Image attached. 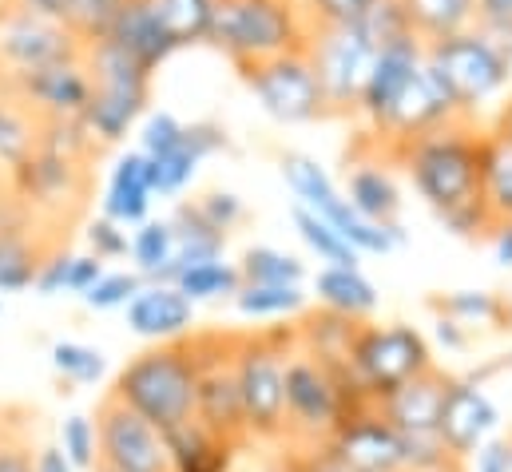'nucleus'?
Segmentation results:
<instances>
[{"mask_svg":"<svg viewBox=\"0 0 512 472\" xmlns=\"http://www.w3.org/2000/svg\"><path fill=\"white\" fill-rule=\"evenodd\" d=\"M294 350H298L294 326L235 334V381L243 397L247 441L286 437V357Z\"/></svg>","mask_w":512,"mask_h":472,"instance_id":"nucleus-5","label":"nucleus"},{"mask_svg":"<svg viewBox=\"0 0 512 472\" xmlns=\"http://www.w3.org/2000/svg\"><path fill=\"white\" fill-rule=\"evenodd\" d=\"M433 334H437V342H441L445 350H453V354L469 346V330H465L461 322L445 318V314H437V322H433Z\"/></svg>","mask_w":512,"mask_h":472,"instance_id":"nucleus-54","label":"nucleus"},{"mask_svg":"<svg viewBox=\"0 0 512 472\" xmlns=\"http://www.w3.org/2000/svg\"><path fill=\"white\" fill-rule=\"evenodd\" d=\"M342 195L350 199V207L370 219V223H397L401 215V191H397V179L389 175V167H382L378 159H358L346 167V187Z\"/></svg>","mask_w":512,"mask_h":472,"instance_id":"nucleus-27","label":"nucleus"},{"mask_svg":"<svg viewBox=\"0 0 512 472\" xmlns=\"http://www.w3.org/2000/svg\"><path fill=\"white\" fill-rule=\"evenodd\" d=\"M433 310L445 314V318H453V322H461L465 330L505 322V302L497 294H489V290H453V294L437 298Z\"/></svg>","mask_w":512,"mask_h":472,"instance_id":"nucleus-39","label":"nucleus"},{"mask_svg":"<svg viewBox=\"0 0 512 472\" xmlns=\"http://www.w3.org/2000/svg\"><path fill=\"white\" fill-rule=\"evenodd\" d=\"M346 369L358 381V389L366 393V401L378 405L397 385L433 369V346L417 326H405V322L366 326L362 322L354 342H350Z\"/></svg>","mask_w":512,"mask_h":472,"instance_id":"nucleus-10","label":"nucleus"},{"mask_svg":"<svg viewBox=\"0 0 512 472\" xmlns=\"http://www.w3.org/2000/svg\"><path fill=\"white\" fill-rule=\"evenodd\" d=\"M191 203H195V211H199L215 231H223V235H231V231L247 219V203H243V195L223 191V187H215V191H207V195H199V199H191Z\"/></svg>","mask_w":512,"mask_h":472,"instance_id":"nucleus-46","label":"nucleus"},{"mask_svg":"<svg viewBox=\"0 0 512 472\" xmlns=\"http://www.w3.org/2000/svg\"><path fill=\"white\" fill-rule=\"evenodd\" d=\"M0 4L32 12V16H48V20H60V12H64V0H0Z\"/></svg>","mask_w":512,"mask_h":472,"instance_id":"nucleus-58","label":"nucleus"},{"mask_svg":"<svg viewBox=\"0 0 512 472\" xmlns=\"http://www.w3.org/2000/svg\"><path fill=\"white\" fill-rule=\"evenodd\" d=\"M104 270H108V266H104V262H100L96 254H72V262H68V282H64V290H68V294H80V298H84V294H88V290H92V286H96V282L104 278Z\"/></svg>","mask_w":512,"mask_h":472,"instance_id":"nucleus-52","label":"nucleus"},{"mask_svg":"<svg viewBox=\"0 0 512 472\" xmlns=\"http://www.w3.org/2000/svg\"><path fill=\"white\" fill-rule=\"evenodd\" d=\"M0 310H4V306H0Z\"/></svg>","mask_w":512,"mask_h":472,"instance_id":"nucleus-64","label":"nucleus"},{"mask_svg":"<svg viewBox=\"0 0 512 472\" xmlns=\"http://www.w3.org/2000/svg\"><path fill=\"white\" fill-rule=\"evenodd\" d=\"M290 472H350V469H342L338 461H330L322 449H302V457L290 461Z\"/></svg>","mask_w":512,"mask_h":472,"instance_id":"nucleus-56","label":"nucleus"},{"mask_svg":"<svg viewBox=\"0 0 512 472\" xmlns=\"http://www.w3.org/2000/svg\"><path fill=\"white\" fill-rule=\"evenodd\" d=\"M457 119H465V116L457 112L449 88L441 84V76H437L429 64H421L417 80L401 92V100H397V104L389 108V116L374 127V135H378V143H385V147L393 151V147H401V143H409V139H421V135L445 127V123H457Z\"/></svg>","mask_w":512,"mask_h":472,"instance_id":"nucleus-19","label":"nucleus"},{"mask_svg":"<svg viewBox=\"0 0 512 472\" xmlns=\"http://www.w3.org/2000/svg\"><path fill=\"white\" fill-rule=\"evenodd\" d=\"M425 64L441 76V84L449 88L457 112L465 119L493 104L512 80V52L477 24L437 44H425Z\"/></svg>","mask_w":512,"mask_h":472,"instance_id":"nucleus-7","label":"nucleus"},{"mask_svg":"<svg viewBox=\"0 0 512 472\" xmlns=\"http://www.w3.org/2000/svg\"><path fill=\"white\" fill-rule=\"evenodd\" d=\"M318 449L350 472H405L401 433L374 405L350 413Z\"/></svg>","mask_w":512,"mask_h":472,"instance_id":"nucleus-17","label":"nucleus"},{"mask_svg":"<svg viewBox=\"0 0 512 472\" xmlns=\"http://www.w3.org/2000/svg\"><path fill=\"white\" fill-rule=\"evenodd\" d=\"M497 433H501V405L481 385V377H449L441 421H437V437L445 453L457 465H469Z\"/></svg>","mask_w":512,"mask_h":472,"instance_id":"nucleus-15","label":"nucleus"},{"mask_svg":"<svg viewBox=\"0 0 512 472\" xmlns=\"http://www.w3.org/2000/svg\"><path fill=\"white\" fill-rule=\"evenodd\" d=\"M84 238H88V254H96L100 262L128 258V250H131L128 227H120V223H112V219H96V223H88Z\"/></svg>","mask_w":512,"mask_h":472,"instance_id":"nucleus-49","label":"nucleus"},{"mask_svg":"<svg viewBox=\"0 0 512 472\" xmlns=\"http://www.w3.org/2000/svg\"><path fill=\"white\" fill-rule=\"evenodd\" d=\"M68 262H72V250H68V242H60V246H52L48 254H44V262H40V274H36V282H32V290L36 294H64V282H68Z\"/></svg>","mask_w":512,"mask_h":472,"instance_id":"nucleus-50","label":"nucleus"},{"mask_svg":"<svg viewBox=\"0 0 512 472\" xmlns=\"http://www.w3.org/2000/svg\"><path fill=\"white\" fill-rule=\"evenodd\" d=\"M4 191H8V171L0 167V195H4Z\"/></svg>","mask_w":512,"mask_h":472,"instance_id":"nucleus-61","label":"nucleus"},{"mask_svg":"<svg viewBox=\"0 0 512 472\" xmlns=\"http://www.w3.org/2000/svg\"><path fill=\"white\" fill-rule=\"evenodd\" d=\"M310 24L298 0H215L207 44H215L239 72L262 60L302 52Z\"/></svg>","mask_w":512,"mask_h":472,"instance_id":"nucleus-3","label":"nucleus"},{"mask_svg":"<svg viewBox=\"0 0 512 472\" xmlns=\"http://www.w3.org/2000/svg\"><path fill=\"white\" fill-rule=\"evenodd\" d=\"M96 441H100V465L116 472H171L167 469V437L131 413L112 393L96 405Z\"/></svg>","mask_w":512,"mask_h":472,"instance_id":"nucleus-16","label":"nucleus"},{"mask_svg":"<svg viewBox=\"0 0 512 472\" xmlns=\"http://www.w3.org/2000/svg\"><path fill=\"white\" fill-rule=\"evenodd\" d=\"M417 472H469L465 465H457V461H449V465H437V469H417Z\"/></svg>","mask_w":512,"mask_h":472,"instance_id":"nucleus-60","label":"nucleus"},{"mask_svg":"<svg viewBox=\"0 0 512 472\" xmlns=\"http://www.w3.org/2000/svg\"><path fill=\"white\" fill-rule=\"evenodd\" d=\"M374 0H298L302 16L310 28H338V24H354Z\"/></svg>","mask_w":512,"mask_h":472,"instance_id":"nucleus-47","label":"nucleus"},{"mask_svg":"<svg viewBox=\"0 0 512 472\" xmlns=\"http://www.w3.org/2000/svg\"><path fill=\"white\" fill-rule=\"evenodd\" d=\"M163 437H167V469L171 472H231L239 449H243V445H231V441L207 433L195 421H187Z\"/></svg>","mask_w":512,"mask_h":472,"instance_id":"nucleus-28","label":"nucleus"},{"mask_svg":"<svg viewBox=\"0 0 512 472\" xmlns=\"http://www.w3.org/2000/svg\"><path fill=\"white\" fill-rule=\"evenodd\" d=\"M397 4L409 20V32L421 44H437L477 24V0H397Z\"/></svg>","mask_w":512,"mask_h":472,"instance_id":"nucleus-29","label":"nucleus"},{"mask_svg":"<svg viewBox=\"0 0 512 472\" xmlns=\"http://www.w3.org/2000/svg\"><path fill=\"white\" fill-rule=\"evenodd\" d=\"M183 119H175L171 112H151V116H143V131H139V151L147 155V159H155V155H163V151H171L179 139H183Z\"/></svg>","mask_w":512,"mask_h":472,"instance_id":"nucleus-48","label":"nucleus"},{"mask_svg":"<svg viewBox=\"0 0 512 472\" xmlns=\"http://www.w3.org/2000/svg\"><path fill=\"white\" fill-rule=\"evenodd\" d=\"M493 135H501L505 143H512V104H505V112H501V119H497Z\"/></svg>","mask_w":512,"mask_h":472,"instance_id":"nucleus-59","label":"nucleus"},{"mask_svg":"<svg viewBox=\"0 0 512 472\" xmlns=\"http://www.w3.org/2000/svg\"><path fill=\"white\" fill-rule=\"evenodd\" d=\"M512 453H509V437H493L477 457H473V472H509Z\"/></svg>","mask_w":512,"mask_h":472,"instance_id":"nucleus-53","label":"nucleus"},{"mask_svg":"<svg viewBox=\"0 0 512 472\" xmlns=\"http://www.w3.org/2000/svg\"><path fill=\"white\" fill-rule=\"evenodd\" d=\"M477 28L512 52V0H477Z\"/></svg>","mask_w":512,"mask_h":472,"instance_id":"nucleus-51","label":"nucleus"},{"mask_svg":"<svg viewBox=\"0 0 512 472\" xmlns=\"http://www.w3.org/2000/svg\"><path fill=\"white\" fill-rule=\"evenodd\" d=\"M310 290L318 298V310L342 314L350 322H366L382 302L378 286L362 274V266H322L310 278Z\"/></svg>","mask_w":512,"mask_h":472,"instance_id":"nucleus-25","label":"nucleus"},{"mask_svg":"<svg viewBox=\"0 0 512 472\" xmlns=\"http://www.w3.org/2000/svg\"><path fill=\"white\" fill-rule=\"evenodd\" d=\"M290 219H294V231L298 238L306 242V250L322 262V266H358V250L346 242V238L338 235L330 223H322L314 211H306V207H298L294 203V211H290Z\"/></svg>","mask_w":512,"mask_h":472,"instance_id":"nucleus-37","label":"nucleus"},{"mask_svg":"<svg viewBox=\"0 0 512 472\" xmlns=\"http://www.w3.org/2000/svg\"><path fill=\"white\" fill-rule=\"evenodd\" d=\"M366 405L370 401L350 369H330L302 350L286 357V441L318 449L350 413Z\"/></svg>","mask_w":512,"mask_h":472,"instance_id":"nucleus-4","label":"nucleus"},{"mask_svg":"<svg viewBox=\"0 0 512 472\" xmlns=\"http://www.w3.org/2000/svg\"><path fill=\"white\" fill-rule=\"evenodd\" d=\"M481 203L497 223H512V143L485 131L481 143Z\"/></svg>","mask_w":512,"mask_h":472,"instance_id":"nucleus-32","label":"nucleus"},{"mask_svg":"<svg viewBox=\"0 0 512 472\" xmlns=\"http://www.w3.org/2000/svg\"><path fill=\"white\" fill-rule=\"evenodd\" d=\"M8 191L28 207V215L48 227V231H64L92 195V163L64 155L48 143H36L32 155H24L12 171H8Z\"/></svg>","mask_w":512,"mask_h":472,"instance_id":"nucleus-8","label":"nucleus"},{"mask_svg":"<svg viewBox=\"0 0 512 472\" xmlns=\"http://www.w3.org/2000/svg\"><path fill=\"white\" fill-rule=\"evenodd\" d=\"M171 286H179V294H187L195 306H215V302H235V294L243 290V274L235 262L219 258V262H199L179 270Z\"/></svg>","mask_w":512,"mask_h":472,"instance_id":"nucleus-35","label":"nucleus"},{"mask_svg":"<svg viewBox=\"0 0 512 472\" xmlns=\"http://www.w3.org/2000/svg\"><path fill=\"white\" fill-rule=\"evenodd\" d=\"M425 64V44L417 36H405V40H393L378 48L374 64H370V76H366V88H362V100H358V116L370 119V127H378L389 108L401 100V92L417 80Z\"/></svg>","mask_w":512,"mask_h":472,"instance_id":"nucleus-21","label":"nucleus"},{"mask_svg":"<svg viewBox=\"0 0 512 472\" xmlns=\"http://www.w3.org/2000/svg\"><path fill=\"white\" fill-rule=\"evenodd\" d=\"M84 64L92 76V100L84 112V127L100 147H112L128 135L151 104V72L139 68L128 52H120L112 40H88Z\"/></svg>","mask_w":512,"mask_h":472,"instance_id":"nucleus-6","label":"nucleus"},{"mask_svg":"<svg viewBox=\"0 0 512 472\" xmlns=\"http://www.w3.org/2000/svg\"><path fill=\"white\" fill-rule=\"evenodd\" d=\"M306 56H310V68L318 76L330 116H354L378 48L354 24H338V28H310Z\"/></svg>","mask_w":512,"mask_h":472,"instance_id":"nucleus-11","label":"nucleus"},{"mask_svg":"<svg viewBox=\"0 0 512 472\" xmlns=\"http://www.w3.org/2000/svg\"><path fill=\"white\" fill-rule=\"evenodd\" d=\"M354 28H358L374 48H385V44H393V40L413 36V32H409V20H405V12H401L397 0H374V4L354 20Z\"/></svg>","mask_w":512,"mask_h":472,"instance_id":"nucleus-44","label":"nucleus"},{"mask_svg":"<svg viewBox=\"0 0 512 472\" xmlns=\"http://www.w3.org/2000/svg\"><path fill=\"white\" fill-rule=\"evenodd\" d=\"M131 270L143 282H175V231L171 219H147L131 235Z\"/></svg>","mask_w":512,"mask_h":472,"instance_id":"nucleus-33","label":"nucleus"},{"mask_svg":"<svg viewBox=\"0 0 512 472\" xmlns=\"http://www.w3.org/2000/svg\"><path fill=\"white\" fill-rule=\"evenodd\" d=\"M32 472H76L72 461L60 453V445H36V461H32Z\"/></svg>","mask_w":512,"mask_h":472,"instance_id":"nucleus-55","label":"nucleus"},{"mask_svg":"<svg viewBox=\"0 0 512 472\" xmlns=\"http://www.w3.org/2000/svg\"><path fill=\"white\" fill-rule=\"evenodd\" d=\"M481 143L485 131H477L473 119H457L393 147L421 203L457 238H485L493 231L481 203Z\"/></svg>","mask_w":512,"mask_h":472,"instance_id":"nucleus-1","label":"nucleus"},{"mask_svg":"<svg viewBox=\"0 0 512 472\" xmlns=\"http://www.w3.org/2000/svg\"><path fill=\"white\" fill-rule=\"evenodd\" d=\"M52 369L68 385H96L104 377V354L84 342H56L52 346Z\"/></svg>","mask_w":512,"mask_h":472,"instance_id":"nucleus-43","label":"nucleus"},{"mask_svg":"<svg viewBox=\"0 0 512 472\" xmlns=\"http://www.w3.org/2000/svg\"><path fill=\"white\" fill-rule=\"evenodd\" d=\"M509 453H512V437H509ZM509 472H512V465H509Z\"/></svg>","mask_w":512,"mask_h":472,"instance_id":"nucleus-63","label":"nucleus"},{"mask_svg":"<svg viewBox=\"0 0 512 472\" xmlns=\"http://www.w3.org/2000/svg\"><path fill=\"white\" fill-rule=\"evenodd\" d=\"M235 266L243 274V286H306L310 278L306 262L282 246H251Z\"/></svg>","mask_w":512,"mask_h":472,"instance_id":"nucleus-34","label":"nucleus"},{"mask_svg":"<svg viewBox=\"0 0 512 472\" xmlns=\"http://www.w3.org/2000/svg\"><path fill=\"white\" fill-rule=\"evenodd\" d=\"M191 346L199 357L195 425H203L207 433L231 445H247L243 397L235 381V334H191Z\"/></svg>","mask_w":512,"mask_h":472,"instance_id":"nucleus-12","label":"nucleus"},{"mask_svg":"<svg viewBox=\"0 0 512 472\" xmlns=\"http://www.w3.org/2000/svg\"><path fill=\"white\" fill-rule=\"evenodd\" d=\"M223 147H227V131H223L219 123H211V119L187 123V127H183V139H179L171 151L147 159L151 191H155L159 199H175V195H183L187 183L195 179L199 163L211 159V155L223 151Z\"/></svg>","mask_w":512,"mask_h":472,"instance_id":"nucleus-22","label":"nucleus"},{"mask_svg":"<svg viewBox=\"0 0 512 472\" xmlns=\"http://www.w3.org/2000/svg\"><path fill=\"white\" fill-rule=\"evenodd\" d=\"M92 472H116V469H108V465H96Z\"/></svg>","mask_w":512,"mask_h":472,"instance_id":"nucleus-62","label":"nucleus"},{"mask_svg":"<svg viewBox=\"0 0 512 472\" xmlns=\"http://www.w3.org/2000/svg\"><path fill=\"white\" fill-rule=\"evenodd\" d=\"M36 441L32 421L20 409H0V472H32Z\"/></svg>","mask_w":512,"mask_h":472,"instance_id":"nucleus-40","label":"nucleus"},{"mask_svg":"<svg viewBox=\"0 0 512 472\" xmlns=\"http://www.w3.org/2000/svg\"><path fill=\"white\" fill-rule=\"evenodd\" d=\"M151 171H147V155L143 151H128L104 191V219L120 223V227H139L151 219Z\"/></svg>","mask_w":512,"mask_h":472,"instance_id":"nucleus-26","label":"nucleus"},{"mask_svg":"<svg viewBox=\"0 0 512 472\" xmlns=\"http://www.w3.org/2000/svg\"><path fill=\"white\" fill-rule=\"evenodd\" d=\"M235 310L255 322H286L310 310V294L306 286H243L235 294Z\"/></svg>","mask_w":512,"mask_h":472,"instance_id":"nucleus-36","label":"nucleus"},{"mask_svg":"<svg viewBox=\"0 0 512 472\" xmlns=\"http://www.w3.org/2000/svg\"><path fill=\"white\" fill-rule=\"evenodd\" d=\"M80 52L84 40L64 20H48L0 4V92H8L20 76L72 60Z\"/></svg>","mask_w":512,"mask_h":472,"instance_id":"nucleus-14","label":"nucleus"},{"mask_svg":"<svg viewBox=\"0 0 512 472\" xmlns=\"http://www.w3.org/2000/svg\"><path fill=\"white\" fill-rule=\"evenodd\" d=\"M243 84L251 88L258 108L274 119V123H282V127H302V123H314V119L330 116L326 96L318 88V76L310 68L306 48L247 68L243 72Z\"/></svg>","mask_w":512,"mask_h":472,"instance_id":"nucleus-13","label":"nucleus"},{"mask_svg":"<svg viewBox=\"0 0 512 472\" xmlns=\"http://www.w3.org/2000/svg\"><path fill=\"white\" fill-rule=\"evenodd\" d=\"M195 381H199V357L191 338H183L135 354L116 373L108 393L143 421H151L159 433H171L195 421Z\"/></svg>","mask_w":512,"mask_h":472,"instance_id":"nucleus-2","label":"nucleus"},{"mask_svg":"<svg viewBox=\"0 0 512 472\" xmlns=\"http://www.w3.org/2000/svg\"><path fill=\"white\" fill-rule=\"evenodd\" d=\"M171 231H175V278H179V270H187V266L219 262V258L227 254V235L215 231V227L195 211L191 199L175 207Z\"/></svg>","mask_w":512,"mask_h":472,"instance_id":"nucleus-30","label":"nucleus"},{"mask_svg":"<svg viewBox=\"0 0 512 472\" xmlns=\"http://www.w3.org/2000/svg\"><path fill=\"white\" fill-rule=\"evenodd\" d=\"M278 167H282V179H286L290 195L298 199V207H306V211H314L322 223H330L358 254H389V250H397V246L405 242V231H401L397 223L378 227V223L362 219V215L350 207V199L342 195V187L330 179V171H326L314 155L286 151Z\"/></svg>","mask_w":512,"mask_h":472,"instance_id":"nucleus-9","label":"nucleus"},{"mask_svg":"<svg viewBox=\"0 0 512 472\" xmlns=\"http://www.w3.org/2000/svg\"><path fill=\"white\" fill-rule=\"evenodd\" d=\"M143 290V278L135 270H104V278L84 294V306L108 314V310H124L131 298Z\"/></svg>","mask_w":512,"mask_h":472,"instance_id":"nucleus-45","label":"nucleus"},{"mask_svg":"<svg viewBox=\"0 0 512 472\" xmlns=\"http://www.w3.org/2000/svg\"><path fill=\"white\" fill-rule=\"evenodd\" d=\"M489 250H493V262L512 270V223H497L489 231Z\"/></svg>","mask_w":512,"mask_h":472,"instance_id":"nucleus-57","label":"nucleus"},{"mask_svg":"<svg viewBox=\"0 0 512 472\" xmlns=\"http://www.w3.org/2000/svg\"><path fill=\"white\" fill-rule=\"evenodd\" d=\"M104 40H112L120 52H128L131 60L147 72H155L171 52H179V44H175L171 28L163 24V12H159L155 0H131L128 8L112 20Z\"/></svg>","mask_w":512,"mask_h":472,"instance_id":"nucleus-24","label":"nucleus"},{"mask_svg":"<svg viewBox=\"0 0 512 472\" xmlns=\"http://www.w3.org/2000/svg\"><path fill=\"white\" fill-rule=\"evenodd\" d=\"M0 96L20 100L40 123H52V119H84L88 100H92V76H88L84 52L72 56V60L48 64V68H40V72L20 76V80H16L8 92H0Z\"/></svg>","mask_w":512,"mask_h":472,"instance_id":"nucleus-18","label":"nucleus"},{"mask_svg":"<svg viewBox=\"0 0 512 472\" xmlns=\"http://www.w3.org/2000/svg\"><path fill=\"white\" fill-rule=\"evenodd\" d=\"M362 322H350L342 314H330V310H314L302 318L298 330V350L310 357H318L322 365L330 369H346V357H350V342L358 334Z\"/></svg>","mask_w":512,"mask_h":472,"instance_id":"nucleus-31","label":"nucleus"},{"mask_svg":"<svg viewBox=\"0 0 512 472\" xmlns=\"http://www.w3.org/2000/svg\"><path fill=\"white\" fill-rule=\"evenodd\" d=\"M56 445L60 453L72 461L76 472H92L100 465V441H96V421L84 417V413H72L60 421V433H56Z\"/></svg>","mask_w":512,"mask_h":472,"instance_id":"nucleus-42","label":"nucleus"},{"mask_svg":"<svg viewBox=\"0 0 512 472\" xmlns=\"http://www.w3.org/2000/svg\"><path fill=\"white\" fill-rule=\"evenodd\" d=\"M36 143H40V119L20 100L0 96V167L12 171L24 155H32Z\"/></svg>","mask_w":512,"mask_h":472,"instance_id":"nucleus-38","label":"nucleus"},{"mask_svg":"<svg viewBox=\"0 0 512 472\" xmlns=\"http://www.w3.org/2000/svg\"><path fill=\"white\" fill-rule=\"evenodd\" d=\"M124 318L131 334L151 346L183 342L195 334V302L171 282H143V290L124 306Z\"/></svg>","mask_w":512,"mask_h":472,"instance_id":"nucleus-20","label":"nucleus"},{"mask_svg":"<svg viewBox=\"0 0 512 472\" xmlns=\"http://www.w3.org/2000/svg\"><path fill=\"white\" fill-rule=\"evenodd\" d=\"M445 389H449V373H441L433 365L429 373H421V377L397 385L393 393H385L374 409L382 413L401 437H437Z\"/></svg>","mask_w":512,"mask_h":472,"instance_id":"nucleus-23","label":"nucleus"},{"mask_svg":"<svg viewBox=\"0 0 512 472\" xmlns=\"http://www.w3.org/2000/svg\"><path fill=\"white\" fill-rule=\"evenodd\" d=\"M128 4L131 0H64L60 20L88 44V40H100Z\"/></svg>","mask_w":512,"mask_h":472,"instance_id":"nucleus-41","label":"nucleus"}]
</instances>
